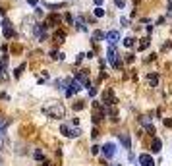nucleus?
Listing matches in <instances>:
<instances>
[{"mask_svg": "<svg viewBox=\"0 0 172 166\" xmlns=\"http://www.w3.org/2000/svg\"><path fill=\"white\" fill-rule=\"evenodd\" d=\"M64 39H66V33H64V31H56V33H54V41H56V43H62Z\"/></svg>", "mask_w": 172, "mask_h": 166, "instance_id": "18", "label": "nucleus"}, {"mask_svg": "<svg viewBox=\"0 0 172 166\" xmlns=\"http://www.w3.org/2000/svg\"><path fill=\"white\" fill-rule=\"evenodd\" d=\"M0 137H2V135H0ZM4 147V139H0V149H2Z\"/></svg>", "mask_w": 172, "mask_h": 166, "instance_id": "36", "label": "nucleus"}, {"mask_svg": "<svg viewBox=\"0 0 172 166\" xmlns=\"http://www.w3.org/2000/svg\"><path fill=\"white\" fill-rule=\"evenodd\" d=\"M95 4H97V6H99V4H102V0H95Z\"/></svg>", "mask_w": 172, "mask_h": 166, "instance_id": "37", "label": "nucleus"}, {"mask_svg": "<svg viewBox=\"0 0 172 166\" xmlns=\"http://www.w3.org/2000/svg\"><path fill=\"white\" fill-rule=\"evenodd\" d=\"M43 112L47 114V116H50V118H64V106L60 104V103H52V104H47V106H43Z\"/></svg>", "mask_w": 172, "mask_h": 166, "instance_id": "1", "label": "nucleus"}, {"mask_svg": "<svg viewBox=\"0 0 172 166\" xmlns=\"http://www.w3.org/2000/svg\"><path fill=\"white\" fill-rule=\"evenodd\" d=\"M23 70H25V64H21L19 68H18V70L14 72V75H16V77H19V75H21V72H23Z\"/></svg>", "mask_w": 172, "mask_h": 166, "instance_id": "25", "label": "nucleus"}, {"mask_svg": "<svg viewBox=\"0 0 172 166\" xmlns=\"http://www.w3.org/2000/svg\"><path fill=\"white\" fill-rule=\"evenodd\" d=\"M6 68H8V56H2L0 58V75L6 77Z\"/></svg>", "mask_w": 172, "mask_h": 166, "instance_id": "11", "label": "nucleus"}, {"mask_svg": "<svg viewBox=\"0 0 172 166\" xmlns=\"http://www.w3.org/2000/svg\"><path fill=\"white\" fill-rule=\"evenodd\" d=\"M114 2H116L118 8H124V0H114Z\"/></svg>", "mask_w": 172, "mask_h": 166, "instance_id": "30", "label": "nucleus"}, {"mask_svg": "<svg viewBox=\"0 0 172 166\" xmlns=\"http://www.w3.org/2000/svg\"><path fill=\"white\" fill-rule=\"evenodd\" d=\"M58 21H60V18H58V16H50V18L47 19V23H44V25H47V27H50V25H56Z\"/></svg>", "mask_w": 172, "mask_h": 166, "instance_id": "16", "label": "nucleus"}, {"mask_svg": "<svg viewBox=\"0 0 172 166\" xmlns=\"http://www.w3.org/2000/svg\"><path fill=\"white\" fill-rule=\"evenodd\" d=\"M139 164H141V166H155V160H153L151 154L143 153V154H139Z\"/></svg>", "mask_w": 172, "mask_h": 166, "instance_id": "6", "label": "nucleus"}, {"mask_svg": "<svg viewBox=\"0 0 172 166\" xmlns=\"http://www.w3.org/2000/svg\"><path fill=\"white\" fill-rule=\"evenodd\" d=\"M95 16H97V18H102V16H105V10H102L101 6H97V8H95Z\"/></svg>", "mask_w": 172, "mask_h": 166, "instance_id": "22", "label": "nucleus"}, {"mask_svg": "<svg viewBox=\"0 0 172 166\" xmlns=\"http://www.w3.org/2000/svg\"><path fill=\"white\" fill-rule=\"evenodd\" d=\"M147 47H149V39H143V41L139 43V50H145Z\"/></svg>", "mask_w": 172, "mask_h": 166, "instance_id": "23", "label": "nucleus"}, {"mask_svg": "<svg viewBox=\"0 0 172 166\" xmlns=\"http://www.w3.org/2000/svg\"><path fill=\"white\" fill-rule=\"evenodd\" d=\"M83 56H85V54H77V58H76V64H79V62H81V60H83Z\"/></svg>", "mask_w": 172, "mask_h": 166, "instance_id": "28", "label": "nucleus"}, {"mask_svg": "<svg viewBox=\"0 0 172 166\" xmlns=\"http://www.w3.org/2000/svg\"><path fill=\"white\" fill-rule=\"evenodd\" d=\"M107 41L110 43V45H116V43L120 41V33L118 31H108L107 33Z\"/></svg>", "mask_w": 172, "mask_h": 166, "instance_id": "8", "label": "nucleus"}, {"mask_svg": "<svg viewBox=\"0 0 172 166\" xmlns=\"http://www.w3.org/2000/svg\"><path fill=\"white\" fill-rule=\"evenodd\" d=\"M120 23H122L124 27H128V19H126V18H122V19H120Z\"/></svg>", "mask_w": 172, "mask_h": 166, "instance_id": "33", "label": "nucleus"}, {"mask_svg": "<svg viewBox=\"0 0 172 166\" xmlns=\"http://www.w3.org/2000/svg\"><path fill=\"white\" fill-rule=\"evenodd\" d=\"M76 25H77V29H79V31H87V27H85V23H83V19H81V18H77Z\"/></svg>", "mask_w": 172, "mask_h": 166, "instance_id": "21", "label": "nucleus"}, {"mask_svg": "<svg viewBox=\"0 0 172 166\" xmlns=\"http://www.w3.org/2000/svg\"><path fill=\"white\" fill-rule=\"evenodd\" d=\"M139 122H141V126L149 131V133H153V135H155V128H153V124H151V118L143 116V118H139Z\"/></svg>", "mask_w": 172, "mask_h": 166, "instance_id": "7", "label": "nucleus"}, {"mask_svg": "<svg viewBox=\"0 0 172 166\" xmlns=\"http://www.w3.org/2000/svg\"><path fill=\"white\" fill-rule=\"evenodd\" d=\"M44 29H47V25H35V35H37L39 41H44V37H47Z\"/></svg>", "mask_w": 172, "mask_h": 166, "instance_id": "10", "label": "nucleus"}, {"mask_svg": "<svg viewBox=\"0 0 172 166\" xmlns=\"http://www.w3.org/2000/svg\"><path fill=\"white\" fill-rule=\"evenodd\" d=\"M160 147H163V141H160L159 137H155L153 143H151V151L153 153H160Z\"/></svg>", "mask_w": 172, "mask_h": 166, "instance_id": "12", "label": "nucleus"}, {"mask_svg": "<svg viewBox=\"0 0 172 166\" xmlns=\"http://www.w3.org/2000/svg\"><path fill=\"white\" fill-rule=\"evenodd\" d=\"M50 56H52L54 60H64V54L58 52V50H52V52H50Z\"/></svg>", "mask_w": 172, "mask_h": 166, "instance_id": "20", "label": "nucleus"}, {"mask_svg": "<svg viewBox=\"0 0 172 166\" xmlns=\"http://www.w3.org/2000/svg\"><path fill=\"white\" fill-rule=\"evenodd\" d=\"M4 133H6V122L0 120V135H4Z\"/></svg>", "mask_w": 172, "mask_h": 166, "instance_id": "26", "label": "nucleus"}, {"mask_svg": "<svg viewBox=\"0 0 172 166\" xmlns=\"http://www.w3.org/2000/svg\"><path fill=\"white\" fill-rule=\"evenodd\" d=\"M2 12H4V10H2V8H0V14H2Z\"/></svg>", "mask_w": 172, "mask_h": 166, "instance_id": "38", "label": "nucleus"}, {"mask_svg": "<svg viewBox=\"0 0 172 166\" xmlns=\"http://www.w3.org/2000/svg\"><path fill=\"white\" fill-rule=\"evenodd\" d=\"M27 2H29L31 6H37V2H39V0H27Z\"/></svg>", "mask_w": 172, "mask_h": 166, "instance_id": "34", "label": "nucleus"}, {"mask_svg": "<svg viewBox=\"0 0 172 166\" xmlns=\"http://www.w3.org/2000/svg\"><path fill=\"white\" fill-rule=\"evenodd\" d=\"M102 39H107V33H102V31H93V41H102Z\"/></svg>", "mask_w": 172, "mask_h": 166, "instance_id": "17", "label": "nucleus"}, {"mask_svg": "<svg viewBox=\"0 0 172 166\" xmlns=\"http://www.w3.org/2000/svg\"><path fill=\"white\" fill-rule=\"evenodd\" d=\"M74 108H76V110H81V108H83V104H81V103H76V104H74Z\"/></svg>", "mask_w": 172, "mask_h": 166, "instance_id": "31", "label": "nucleus"}, {"mask_svg": "<svg viewBox=\"0 0 172 166\" xmlns=\"http://www.w3.org/2000/svg\"><path fill=\"white\" fill-rule=\"evenodd\" d=\"M70 83H72V79H58L54 85L58 87V89H64V87H70Z\"/></svg>", "mask_w": 172, "mask_h": 166, "instance_id": "15", "label": "nucleus"}, {"mask_svg": "<svg viewBox=\"0 0 172 166\" xmlns=\"http://www.w3.org/2000/svg\"><path fill=\"white\" fill-rule=\"evenodd\" d=\"M120 141H122L124 149H128V151H130V147H132V143H130V135H128V133H120Z\"/></svg>", "mask_w": 172, "mask_h": 166, "instance_id": "13", "label": "nucleus"}, {"mask_svg": "<svg viewBox=\"0 0 172 166\" xmlns=\"http://www.w3.org/2000/svg\"><path fill=\"white\" fill-rule=\"evenodd\" d=\"M64 19H66V21H68V23H72V21H74V18H72V16H70V14H66V18H64Z\"/></svg>", "mask_w": 172, "mask_h": 166, "instance_id": "29", "label": "nucleus"}, {"mask_svg": "<svg viewBox=\"0 0 172 166\" xmlns=\"http://www.w3.org/2000/svg\"><path fill=\"white\" fill-rule=\"evenodd\" d=\"M60 131H62V133H64L66 137H72V128H70V126H66V124H62Z\"/></svg>", "mask_w": 172, "mask_h": 166, "instance_id": "19", "label": "nucleus"}, {"mask_svg": "<svg viewBox=\"0 0 172 166\" xmlns=\"http://www.w3.org/2000/svg\"><path fill=\"white\" fill-rule=\"evenodd\" d=\"M2 25H4V37H6V39H10V37H14V35H16L14 29H12V23H10L8 19H4V23H2Z\"/></svg>", "mask_w": 172, "mask_h": 166, "instance_id": "9", "label": "nucleus"}, {"mask_svg": "<svg viewBox=\"0 0 172 166\" xmlns=\"http://www.w3.org/2000/svg\"><path fill=\"white\" fill-rule=\"evenodd\" d=\"M168 10L172 12V0H168Z\"/></svg>", "mask_w": 172, "mask_h": 166, "instance_id": "35", "label": "nucleus"}, {"mask_svg": "<svg viewBox=\"0 0 172 166\" xmlns=\"http://www.w3.org/2000/svg\"><path fill=\"white\" fill-rule=\"evenodd\" d=\"M102 103H105V106H112L114 103H116V98H114V93L110 89H107L105 93H102Z\"/></svg>", "mask_w": 172, "mask_h": 166, "instance_id": "4", "label": "nucleus"}, {"mask_svg": "<svg viewBox=\"0 0 172 166\" xmlns=\"http://www.w3.org/2000/svg\"><path fill=\"white\" fill-rule=\"evenodd\" d=\"M107 58H108V62H110V66H112V68H120V60H118V52H116V47H114V45H110L108 47V50H107Z\"/></svg>", "mask_w": 172, "mask_h": 166, "instance_id": "2", "label": "nucleus"}, {"mask_svg": "<svg viewBox=\"0 0 172 166\" xmlns=\"http://www.w3.org/2000/svg\"><path fill=\"white\" fill-rule=\"evenodd\" d=\"M102 153H105L107 158H112L114 154H116V145H114V143H107V145L102 147Z\"/></svg>", "mask_w": 172, "mask_h": 166, "instance_id": "5", "label": "nucleus"}, {"mask_svg": "<svg viewBox=\"0 0 172 166\" xmlns=\"http://www.w3.org/2000/svg\"><path fill=\"white\" fill-rule=\"evenodd\" d=\"M147 81H149V85H151V87H157L159 75H157V73H149V75H147Z\"/></svg>", "mask_w": 172, "mask_h": 166, "instance_id": "14", "label": "nucleus"}, {"mask_svg": "<svg viewBox=\"0 0 172 166\" xmlns=\"http://www.w3.org/2000/svg\"><path fill=\"white\" fill-rule=\"evenodd\" d=\"M79 89H81V83H79L77 79H74L72 83H70V87H68V89H66V97H74Z\"/></svg>", "mask_w": 172, "mask_h": 166, "instance_id": "3", "label": "nucleus"}, {"mask_svg": "<svg viewBox=\"0 0 172 166\" xmlns=\"http://www.w3.org/2000/svg\"><path fill=\"white\" fill-rule=\"evenodd\" d=\"M124 47H128V48H130V47H133V39H132V37L124 39Z\"/></svg>", "mask_w": 172, "mask_h": 166, "instance_id": "24", "label": "nucleus"}, {"mask_svg": "<svg viewBox=\"0 0 172 166\" xmlns=\"http://www.w3.org/2000/svg\"><path fill=\"white\" fill-rule=\"evenodd\" d=\"M35 158H37V160H43V153H41V151H35Z\"/></svg>", "mask_w": 172, "mask_h": 166, "instance_id": "27", "label": "nucleus"}, {"mask_svg": "<svg viewBox=\"0 0 172 166\" xmlns=\"http://www.w3.org/2000/svg\"><path fill=\"white\" fill-rule=\"evenodd\" d=\"M116 166H120V164H116Z\"/></svg>", "mask_w": 172, "mask_h": 166, "instance_id": "39", "label": "nucleus"}, {"mask_svg": "<svg viewBox=\"0 0 172 166\" xmlns=\"http://www.w3.org/2000/svg\"><path fill=\"white\" fill-rule=\"evenodd\" d=\"M91 153L97 154V153H99V147H97V145H93V147H91Z\"/></svg>", "mask_w": 172, "mask_h": 166, "instance_id": "32", "label": "nucleus"}]
</instances>
